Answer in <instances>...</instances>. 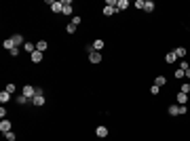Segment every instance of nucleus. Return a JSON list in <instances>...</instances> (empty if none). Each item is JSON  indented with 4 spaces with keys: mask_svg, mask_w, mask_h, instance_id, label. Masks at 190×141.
I'll return each mask as SVG.
<instances>
[{
    "mask_svg": "<svg viewBox=\"0 0 190 141\" xmlns=\"http://www.w3.org/2000/svg\"><path fill=\"white\" fill-rule=\"evenodd\" d=\"M21 95H25V97H28V99H32V97H34V95H36V89H34V87H32V84H25V87H23V89H21Z\"/></svg>",
    "mask_w": 190,
    "mask_h": 141,
    "instance_id": "2",
    "label": "nucleus"
},
{
    "mask_svg": "<svg viewBox=\"0 0 190 141\" xmlns=\"http://www.w3.org/2000/svg\"><path fill=\"white\" fill-rule=\"evenodd\" d=\"M36 51L45 53V51H47V40H38V42H36Z\"/></svg>",
    "mask_w": 190,
    "mask_h": 141,
    "instance_id": "17",
    "label": "nucleus"
},
{
    "mask_svg": "<svg viewBox=\"0 0 190 141\" xmlns=\"http://www.w3.org/2000/svg\"><path fill=\"white\" fill-rule=\"evenodd\" d=\"M116 2H118V0H106V6H112V8H116Z\"/></svg>",
    "mask_w": 190,
    "mask_h": 141,
    "instance_id": "33",
    "label": "nucleus"
},
{
    "mask_svg": "<svg viewBox=\"0 0 190 141\" xmlns=\"http://www.w3.org/2000/svg\"><path fill=\"white\" fill-rule=\"evenodd\" d=\"M180 93H186V95H190V82H184V84L180 87Z\"/></svg>",
    "mask_w": 190,
    "mask_h": 141,
    "instance_id": "23",
    "label": "nucleus"
},
{
    "mask_svg": "<svg viewBox=\"0 0 190 141\" xmlns=\"http://www.w3.org/2000/svg\"><path fill=\"white\" fill-rule=\"evenodd\" d=\"M103 47H106V42H103V40H95V42H93V48H95V51H101Z\"/></svg>",
    "mask_w": 190,
    "mask_h": 141,
    "instance_id": "22",
    "label": "nucleus"
},
{
    "mask_svg": "<svg viewBox=\"0 0 190 141\" xmlns=\"http://www.w3.org/2000/svg\"><path fill=\"white\" fill-rule=\"evenodd\" d=\"M173 76H175V78H184V76H186V72H184V70H180V67H178V70H175V74H173Z\"/></svg>",
    "mask_w": 190,
    "mask_h": 141,
    "instance_id": "26",
    "label": "nucleus"
},
{
    "mask_svg": "<svg viewBox=\"0 0 190 141\" xmlns=\"http://www.w3.org/2000/svg\"><path fill=\"white\" fill-rule=\"evenodd\" d=\"M30 59H32L34 63H40V61H42V53H40V51H34V53L30 55Z\"/></svg>",
    "mask_w": 190,
    "mask_h": 141,
    "instance_id": "9",
    "label": "nucleus"
},
{
    "mask_svg": "<svg viewBox=\"0 0 190 141\" xmlns=\"http://www.w3.org/2000/svg\"><path fill=\"white\" fill-rule=\"evenodd\" d=\"M4 137H6V141H15V133L11 131V133H4Z\"/></svg>",
    "mask_w": 190,
    "mask_h": 141,
    "instance_id": "32",
    "label": "nucleus"
},
{
    "mask_svg": "<svg viewBox=\"0 0 190 141\" xmlns=\"http://www.w3.org/2000/svg\"><path fill=\"white\" fill-rule=\"evenodd\" d=\"M49 4H51V11L53 13H63V2L55 0V2H49Z\"/></svg>",
    "mask_w": 190,
    "mask_h": 141,
    "instance_id": "3",
    "label": "nucleus"
},
{
    "mask_svg": "<svg viewBox=\"0 0 190 141\" xmlns=\"http://www.w3.org/2000/svg\"><path fill=\"white\" fill-rule=\"evenodd\" d=\"M66 32H68V34H74V32H76V25L68 23V25H66Z\"/></svg>",
    "mask_w": 190,
    "mask_h": 141,
    "instance_id": "25",
    "label": "nucleus"
},
{
    "mask_svg": "<svg viewBox=\"0 0 190 141\" xmlns=\"http://www.w3.org/2000/svg\"><path fill=\"white\" fill-rule=\"evenodd\" d=\"M154 8H156V4H154L152 0H146V4H144V11H146V13H152Z\"/></svg>",
    "mask_w": 190,
    "mask_h": 141,
    "instance_id": "12",
    "label": "nucleus"
},
{
    "mask_svg": "<svg viewBox=\"0 0 190 141\" xmlns=\"http://www.w3.org/2000/svg\"><path fill=\"white\" fill-rule=\"evenodd\" d=\"M89 61H91V63H99V61H101V53H99V51H93V53L89 55Z\"/></svg>",
    "mask_w": 190,
    "mask_h": 141,
    "instance_id": "6",
    "label": "nucleus"
},
{
    "mask_svg": "<svg viewBox=\"0 0 190 141\" xmlns=\"http://www.w3.org/2000/svg\"><path fill=\"white\" fill-rule=\"evenodd\" d=\"M125 8H129V0H118L116 2V11H125Z\"/></svg>",
    "mask_w": 190,
    "mask_h": 141,
    "instance_id": "11",
    "label": "nucleus"
},
{
    "mask_svg": "<svg viewBox=\"0 0 190 141\" xmlns=\"http://www.w3.org/2000/svg\"><path fill=\"white\" fill-rule=\"evenodd\" d=\"M4 91H8V93L13 95V93H15V91H17V89H15V84L11 82V84H6V89H4Z\"/></svg>",
    "mask_w": 190,
    "mask_h": 141,
    "instance_id": "28",
    "label": "nucleus"
},
{
    "mask_svg": "<svg viewBox=\"0 0 190 141\" xmlns=\"http://www.w3.org/2000/svg\"><path fill=\"white\" fill-rule=\"evenodd\" d=\"M11 97H13V95L8 93V91H2V93H0V101H2V103H8Z\"/></svg>",
    "mask_w": 190,
    "mask_h": 141,
    "instance_id": "15",
    "label": "nucleus"
},
{
    "mask_svg": "<svg viewBox=\"0 0 190 141\" xmlns=\"http://www.w3.org/2000/svg\"><path fill=\"white\" fill-rule=\"evenodd\" d=\"M32 103L36 107H42L45 105V95H42V89H36V95L32 97Z\"/></svg>",
    "mask_w": 190,
    "mask_h": 141,
    "instance_id": "1",
    "label": "nucleus"
},
{
    "mask_svg": "<svg viewBox=\"0 0 190 141\" xmlns=\"http://www.w3.org/2000/svg\"><path fill=\"white\" fill-rule=\"evenodd\" d=\"M144 4H146V0H135L133 6H135V8H144Z\"/></svg>",
    "mask_w": 190,
    "mask_h": 141,
    "instance_id": "31",
    "label": "nucleus"
},
{
    "mask_svg": "<svg viewBox=\"0 0 190 141\" xmlns=\"http://www.w3.org/2000/svg\"><path fill=\"white\" fill-rule=\"evenodd\" d=\"M186 112H188V105H180V116L186 114Z\"/></svg>",
    "mask_w": 190,
    "mask_h": 141,
    "instance_id": "35",
    "label": "nucleus"
},
{
    "mask_svg": "<svg viewBox=\"0 0 190 141\" xmlns=\"http://www.w3.org/2000/svg\"><path fill=\"white\" fill-rule=\"evenodd\" d=\"M95 135H97L99 139H103V137H108V129H106L103 124H99V126L95 129Z\"/></svg>",
    "mask_w": 190,
    "mask_h": 141,
    "instance_id": "5",
    "label": "nucleus"
},
{
    "mask_svg": "<svg viewBox=\"0 0 190 141\" xmlns=\"http://www.w3.org/2000/svg\"><path fill=\"white\" fill-rule=\"evenodd\" d=\"M154 84H156V87H158V89H161V87H165V84H167V78H165V76H161V74H158V76H156V80H154Z\"/></svg>",
    "mask_w": 190,
    "mask_h": 141,
    "instance_id": "14",
    "label": "nucleus"
},
{
    "mask_svg": "<svg viewBox=\"0 0 190 141\" xmlns=\"http://www.w3.org/2000/svg\"><path fill=\"white\" fill-rule=\"evenodd\" d=\"M188 103V95L186 93H178V105H186Z\"/></svg>",
    "mask_w": 190,
    "mask_h": 141,
    "instance_id": "10",
    "label": "nucleus"
},
{
    "mask_svg": "<svg viewBox=\"0 0 190 141\" xmlns=\"http://www.w3.org/2000/svg\"><path fill=\"white\" fill-rule=\"evenodd\" d=\"M30 101H32V99H28L25 95H19V97H17V103H19V105H28Z\"/></svg>",
    "mask_w": 190,
    "mask_h": 141,
    "instance_id": "19",
    "label": "nucleus"
},
{
    "mask_svg": "<svg viewBox=\"0 0 190 141\" xmlns=\"http://www.w3.org/2000/svg\"><path fill=\"white\" fill-rule=\"evenodd\" d=\"M72 0H63V15H72Z\"/></svg>",
    "mask_w": 190,
    "mask_h": 141,
    "instance_id": "7",
    "label": "nucleus"
},
{
    "mask_svg": "<svg viewBox=\"0 0 190 141\" xmlns=\"http://www.w3.org/2000/svg\"><path fill=\"white\" fill-rule=\"evenodd\" d=\"M23 48H25V53H30V55H32V53L36 51V44H34V42H25V44H23Z\"/></svg>",
    "mask_w": 190,
    "mask_h": 141,
    "instance_id": "18",
    "label": "nucleus"
},
{
    "mask_svg": "<svg viewBox=\"0 0 190 141\" xmlns=\"http://www.w3.org/2000/svg\"><path fill=\"white\" fill-rule=\"evenodd\" d=\"M0 131H2V135H4V133H11V122H8L6 118L0 122Z\"/></svg>",
    "mask_w": 190,
    "mask_h": 141,
    "instance_id": "8",
    "label": "nucleus"
},
{
    "mask_svg": "<svg viewBox=\"0 0 190 141\" xmlns=\"http://www.w3.org/2000/svg\"><path fill=\"white\" fill-rule=\"evenodd\" d=\"M190 67V63L188 61H186V59H184V61H182V63H180V70H184V72H186V70H188Z\"/></svg>",
    "mask_w": 190,
    "mask_h": 141,
    "instance_id": "29",
    "label": "nucleus"
},
{
    "mask_svg": "<svg viewBox=\"0 0 190 141\" xmlns=\"http://www.w3.org/2000/svg\"><path fill=\"white\" fill-rule=\"evenodd\" d=\"M0 118H2V120L6 118V107H0Z\"/></svg>",
    "mask_w": 190,
    "mask_h": 141,
    "instance_id": "36",
    "label": "nucleus"
},
{
    "mask_svg": "<svg viewBox=\"0 0 190 141\" xmlns=\"http://www.w3.org/2000/svg\"><path fill=\"white\" fill-rule=\"evenodd\" d=\"M2 47H4V51H11V48H15V47H13V42H11V38H8V40H4V42H2Z\"/></svg>",
    "mask_w": 190,
    "mask_h": 141,
    "instance_id": "24",
    "label": "nucleus"
},
{
    "mask_svg": "<svg viewBox=\"0 0 190 141\" xmlns=\"http://www.w3.org/2000/svg\"><path fill=\"white\" fill-rule=\"evenodd\" d=\"M186 53H188V51H186L184 47H178V48H175V55H178V59H182V57H186Z\"/></svg>",
    "mask_w": 190,
    "mask_h": 141,
    "instance_id": "20",
    "label": "nucleus"
},
{
    "mask_svg": "<svg viewBox=\"0 0 190 141\" xmlns=\"http://www.w3.org/2000/svg\"><path fill=\"white\" fill-rule=\"evenodd\" d=\"M8 53H11V57H17V55H19V47L11 48V51H8Z\"/></svg>",
    "mask_w": 190,
    "mask_h": 141,
    "instance_id": "34",
    "label": "nucleus"
},
{
    "mask_svg": "<svg viewBox=\"0 0 190 141\" xmlns=\"http://www.w3.org/2000/svg\"><path fill=\"white\" fill-rule=\"evenodd\" d=\"M80 21H83V19H80V17H78V15H76V17H72V21H70V23H72V25H76V28H78V23H80Z\"/></svg>",
    "mask_w": 190,
    "mask_h": 141,
    "instance_id": "27",
    "label": "nucleus"
},
{
    "mask_svg": "<svg viewBox=\"0 0 190 141\" xmlns=\"http://www.w3.org/2000/svg\"><path fill=\"white\" fill-rule=\"evenodd\" d=\"M165 61H167V63H173V61H178V55H175V51L167 53V55H165Z\"/></svg>",
    "mask_w": 190,
    "mask_h": 141,
    "instance_id": "13",
    "label": "nucleus"
},
{
    "mask_svg": "<svg viewBox=\"0 0 190 141\" xmlns=\"http://www.w3.org/2000/svg\"><path fill=\"white\" fill-rule=\"evenodd\" d=\"M169 116H180V105H169Z\"/></svg>",
    "mask_w": 190,
    "mask_h": 141,
    "instance_id": "16",
    "label": "nucleus"
},
{
    "mask_svg": "<svg viewBox=\"0 0 190 141\" xmlns=\"http://www.w3.org/2000/svg\"><path fill=\"white\" fill-rule=\"evenodd\" d=\"M186 78H190V67H188V70H186Z\"/></svg>",
    "mask_w": 190,
    "mask_h": 141,
    "instance_id": "37",
    "label": "nucleus"
},
{
    "mask_svg": "<svg viewBox=\"0 0 190 141\" xmlns=\"http://www.w3.org/2000/svg\"><path fill=\"white\" fill-rule=\"evenodd\" d=\"M150 93H152V95H158V93H161V89H158L156 84H152V87H150Z\"/></svg>",
    "mask_w": 190,
    "mask_h": 141,
    "instance_id": "30",
    "label": "nucleus"
},
{
    "mask_svg": "<svg viewBox=\"0 0 190 141\" xmlns=\"http://www.w3.org/2000/svg\"><path fill=\"white\" fill-rule=\"evenodd\" d=\"M114 13H116V8H112V6H103V15H106V17H112Z\"/></svg>",
    "mask_w": 190,
    "mask_h": 141,
    "instance_id": "21",
    "label": "nucleus"
},
{
    "mask_svg": "<svg viewBox=\"0 0 190 141\" xmlns=\"http://www.w3.org/2000/svg\"><path fill=\"white\" fill-rule=\"evenodd\" d=\"M11 42H13V47H21V44H25L21 34H15V36H11Z\"/></svg>",
    "mask_w": 190,
    "mask_h": 141,
    "instance_id": "4",
    "label": "nucleus"
}]
</instances>
